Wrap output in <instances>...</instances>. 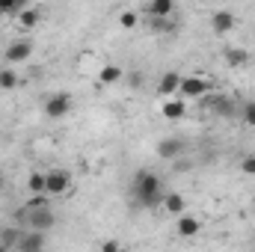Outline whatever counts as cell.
I'll return each instance as SVG.
<instances>
[{
  "label": "cell",
  "mask_w": 255,
  "mask_h": 252,
  "mask_svg": "<svg viewBox=\"0 0 255 252\" xmlns=\"http://www.w3.org/2000/svg\"><path fill=\"white\" fill-rule=\"evenodd\" d=\"M133 196L142 208H160V199H163V181L157 172H148V169H139L133 175Z\"/></svg>",
  "instance_id": "obj_1"
},
{
  "label": "cell",
  "mask_w": 255,
  "mask_h": 252,
  "mask_svg": "<svg viewBox=\"0 0 255 252\" xmlns=\"http://www.w3.org/2000/svg\"><path fill=\"white\" fill-rule=\"evenodd\" d=\"M24 223H27V229H39V232H48L54 223H57V217H54V211H51V205H39V208H33V205H27L24 208Z\"/></svg>",
  "instance_id": "obj_2"
},
{
  "label": "cell",
  "mask_w": 255,
  "mask_h": 252,
  "mask_svg": "<svg viewBox=\"0 0 255 252\" xmlns=\"http://www.w3.org/2000/svg\"><path fill=\"white\" fill-rule=\"evenodd\" d=\"M211 86H214L211 77H205V74H187V77H181L178 92H181V98H205L211 92Z\"/></svg>",
  "instance_id": "obj_3"
},
{
  "label": "cell",
  "mask_w": 255,
  "mask_h": 252,
  "mask_svg": "<svg viewBox=\"0 0 255 252\" xmlns=\"http://www.w3.org/2000/svg\"><path fill=\"white\" fill-rule=\"evenodd\" d=\"M71 172H65V169H51L48 172V187H45V193L48 196H54V199H60V196H65L68 190H71Z\"/></svg>",
  "instance_id": "obj_4"
},
{
  "label": "cell",
  "mask_w": 255,
  "mask_h": 252,
  "mask_svg": "<svg viewBox=\"0 0 255 252\" xmlns=\"http://www.w3.org/2000/svg\"><path fill=\"white\" fill-rule=\"evenodd\" d=\"M45 116L48 119H63L71 113V95H65V92H57V95H51L48 101H45Z\"/></svg>",
  "instance_id": "obj_5"
},
{
  "label": "cell",
  "mask_w": 255,
  "mask_h": 252,
  "mask_svg": "<svg viewBox=\"0 0 255 252\" xmlns=\"http://www.w3.org/2000/svg\"><path fill=\"white\" fill-rule=\"evenodd\" d=\"M235 27H238V15H235L232 9H217V12L211 15V30H214L217 36H229Z\"/></svg>",
  "instance_id": "obj_6"
},
{
  "label": "cell",
  "mask_w": 255,
  "mask_h": 252,
  "mask_svg": "<svg viewBox=\"0 0 255 252\" xmlns=\"http://www.w3.org/2000/svg\"><path fill=\"white\" fill-rule=\"evenodd\" d=\"M33 57V42L30 39H18V42H12L9 48H6V54H3V60L9 65H15V63H27Z\"/></svg>",
  "instance_id": "obj_7"
},
{
  "label": "cell",
  "mask_w": 255,
  "mask_h": 252,
  "mask_svg": "<svg viewBox=\"0 0 255 252\" xmlns=\"http://www.w3.org/2000/svg\"><path fill=\"white\" fill-rule=\"evenodd\" d=\"M160 116H163L166 122H178V119H184V116H187V101L169 95V98L160 104Z\"/></svg>",
  "instance_id": "obj_8"
},
{
  "label": "cell",
  "mask_w": 255,
  "mask_h": 252,
  "mask_svg": "<svg viewBox=\"0 0 255 252\" xmlns=\"http://www.w3.org/2000/svg\"><path fill=\"white\" fill-rule=\"evenodd\" d=\"M199 232H202V220H199V217H193L187 211L175 217V235H178V238H196Z\"/></svg>",
  "instance_id": "obj_9"
},
{
  "label": "cell",
  "mask_w": 255,
  "mask_h": 252,
  "mask_svg": "<svg viewBox=\"0 0 255 252\" xmlns=\"http://www.w3.org/2000/svg\"><path fill=\"white\" fill-rule=\"evenodd\" d=\"M181 151H184V142H181V139H175V136H163V139L154 145V154H157V157H163V160H175Z\"/></svg>",
  "instance_id": "obj_10"
},
{
  "label": "cell",
  "mask_w": 255,
  "mask_h": 252,
  "mask_svg": "<svg viewBox=\"0 0 255 252\" xmlns=\"http://www.w3.org/2000/svg\"><path fill=\"white\" fill-rule=\"evenodd\" d=\"M125 80V68L116 63H104L101 65V71H98V83L101 86H116V83H122Z\"/></svg>",
  "instance_id": "obj_11"
},
{
  "label": "cell",
  "mask_w": 255,
  "mask_h": 252,
  "mask_svg": "<svg viewBox=\"0 0 255 252\" xmlns=\"http://www.w3.org/2000/svg\"><path fill=\"white\" fill-rule=\"evenodd\" d=\"M181 77H184V74H178V71H163V74H160V80H157V92H160L163 98L175 95V92H178V86H181Z\"/></svg>",
  "instance_id": "obj_12"
},
{
  "label": "cell",
  "mask_w": 255,
  "mask_h": 252,
  "mask_svg": "<svg viewBox=\"0 0 255 252\" xmlns=\"http://www.w3.org/2000/svg\"><path fill=\"white\" fill-rule=\"evenodd\" d=\"M160 208H163L169 217H178V214H184V211H187V199H184L181 193H163Z\"/></svg>",
  "instance_id": "obj_13"
},
{
  "label": "cell",
  "mask_w": 255,
  "mask_h": 252,
  "mask_svg": "<svg viewBox=\"0 0 255 252\" xmlns=\"http://www.w3.org/2000/svg\"><path fill=\"white\" fill-rule=\"evenodd\" d=\"M148 18H172L175 15V0H148Z\"/></svg>",
  "instance_id": "obj_14"
},
{
  "label": "cell",
  "mask_w": 255,
  "mask_h": 252,
  "mask_svg": "<svg viewBox=\"0 0 255 252\" xmlns=\"http://www.w3.org/2000/svg\"><path fill=\"white\" fill-rule=\"evenodd\" d=\"M223 60L232 65V68H244V65H250V51L247 48H223Z\"/></svg>",
  "instance_id": "obj_15"
},
{
  "label": "cell",
  "mask_w": 255,
  "mask_h": 252,
  "mask_svg": "<svg viewBox=\"0 0 255 252\" xmlns=\"http://www.w3.org/2000/svg\"><path fill=\"white\" fill-rule=\"evenodd\" d=\"M18 250L30 252V250H45V232H39V229H30V235H21V244H18Z\"/></svg>",
  "instance_id": "obj_16"
},
{
  "label": "cell",
  "mask_w": 255,
  "mask_h": 252,
  "mask_svg": "<svg viewBox=\"0 0 255 252\" xmlns=\"http://www.w3.org/2000/svg\"><path fill=\"white\" fill-rule=\"evenodd\" d=\"M39 9H21V12H15V24L21 27V30H33L36 24H39Z\"/></svg>",
  "instance_id": "obj_17"
},
{
  "label": "cell",
  "mask_w": 255,
  "mask_h": 252,
  "mask_svg": "<svg viewBox=\"0 0 255 252\" xmlns=\"http://www.w3.org/2000/svg\"><path fill=\"white\" fill-rule=\"evenodd\" d=\"M45 187H48V172H30L27 175V190H30V196L33 193H45Z\"/></svg>",
  "instance_id": "obj_18"
},
{
  "label": "cell",
  "mask_w": 255,
  "mask_h": 252,
  "mask_svg": "<svg viewBox=\"0 0 255 252\" xmlns=\"http://www.w3.org/2000/svg\"><path fill=\"white\" fill-rule=\"evenodd\" d=\"M0 89H6V92H9V89H18V74H15L9 65L0 68Z\"/></svg>",
  "instance_id": "obj_19"
},
{
  "label": "cell",
  "mask_w": 255,
  "mask_h": 252,
  "mask_svg": "<svg viewBox=\"0 0 255 252\" xmlns=\"http://www.w3.org/2000/svg\"><path fill=\"white\" fill-rule=\"evenodd\" d=\"M0 244L6 247V252L18 250V244H21V232H18V229H15V232H3V235H0Z\"/></svg>",
  "instance_id": "obj_20"
},
{
  "label": "cell",
  "mask_w": 255,
  "mask_h": 252,
  "mask_svg": "<svg viewBox=\"0 0 255 252\" xmlns=\"http://www.w3.org/2000/svg\"><path fill=\"white\" fill-rule=\"evenodd\" d=\"M139 24V12H133V9H125L122 15H119V27H125V30H133Z\"/></svg>",
  "instance_id": "obj_21"
},
{
  "label": "cell",
  "mask_w": 255,
  "mask_h": 252,
  "mask_svg": "<svg viewBox=\"0 0 255 252\" xmlns=\"http://www.w3.org/2000/svg\"><path fill=\"white\" fill-rule=\"evenodd\" d=\"M241 119H244L247 127H255V101H247V104L241 107Z\"/></svg>",
  "instance_id": "obj_22"
},
{
  "label": "cell",
  "mask_w": 255,
  "mask_h": 252,
  "mask_svg": "<svg viewBox=\"0 0 255 252\" xmlns=\"http://www.w3.org/2000/svg\"><path fill=\"white\" fill-rule=\"evenodd\" d=\"M125 80H128V86H130V89H142V83H145V74H142V71H128Z\"/></svg>",
  "instance_id": "obj_23"
},
{
  "label": "cell",
  "mask_w": 255,
  "mask_h": 252,
  "mask_svg": "<svg viewBox=\"0 0 255 252\" xmlns=\"http://www.w3.org/2000/svg\"><path fill=\"white\" fill-rule=\"evenodd\" d=\"M241 172L255 178V154H244V160H241Z\"/></svg>",
  "instance_id": "obj_24"
},
{
  "label": "cell",
  "mask_w": 255,
  "mask_h": 252,
  "mask_svg": "<svg viewBox=\"0 0 255 252\" xmlns=\"http://www.w3.org/2000/svg\"><path fill=\"white\" fill-rule=\"evenodd\" d=\"M0 9H3L6 15H15V12H18V0H0Z\"/></svg>",
  "instance_id": "obj_25"
},
{
  "label": "cell",
  "mask_w": 255,
  "mask_h": 252,
  "mask_svg": "<svg viewBox=\"0 0 255 252\" xmlns=\"http://www.w3.org/2000/svg\"><path fill=\"white\" fill-rule=\"evenodd\" d=\"M101 250H104V252H116V250H122V244H119V241H104V244H101Z\"/></svg>",
  "instance_id": "obj_26"
},
{
  "label": "cell",
  "mask_w": 255,
  "mask_h": 252,
  "mask_svg": "<svg viewBox=\"0 0 255 252\" xmlns=\"http://www.w3.org/2000/svg\"><path fill=\"white\" fill-rule=\"evenodd\" d=\"M3 184H6V181H3V172H0V190H3Z\"/></svg>",
  "instance_id": "obj_27"
},
{
  "label": "cell",
  "mask_w": 255,
  "mask_h": 252,
  "mask_svg": "<svg viewBox=\"0 0 255 252\" xmlns=\"http://www.w3.org/2000/svg\"><path fill=\"white\" fill-rule=\"evenodd\" d=\"M3 15H6V12H3V9H0V21H3Z\"/></svg>",
  "instance_id": "obj_28"
}]
</instances>
